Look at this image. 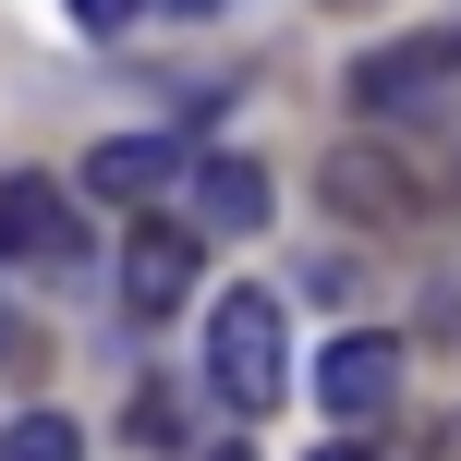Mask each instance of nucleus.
<instances>
[{
    "label": "nucleus",
    "instance_id": "4468645a",
    "mask_svg": "<svg viewBox=\"0 0 461 461\" xmlns=\"http://www.w3.org/2000/svg\"><path fill=\"white\" fill-rule=\"evenodd\" d=\"M207 461H255V449H230V438H219V449H207Z\"/></svg>",
    "mask_w": 461,
    "mask_h": 461
},
{
    "label": "nucleus",
    "instance_id": "20e7f679",
    "mask_svg": "<svg viewBox=\"0 0 461 461\" xmlns=\"http://www.w3.org/2000/svg\"><path fill=\"white\" fill-rule=\"evenodd\" d=\"M0 255L37 267V279H73V267H86V219H73V194L49 183V170H13V183H0Z\"/></svg>",
    "mask_w": 461,
    "mask_h": 461
},
{
    "label": "nucleus",
    "instance_id": "ddd939ff",
    "mask_svg": "<svg viewBox=\"0 0 461 461\" xmlns=\"http://www.w3.org/2000/svg\"><path fill=\"white\" fill-rule=\"evenodd\" d=\"M0 352H13V292H0Z\"/></svg>",
    "mask_w": 461,
    "mask_h": 461
},
{
    "label": "nucleus",
    "instance_id": "2eb2a0df",
    "mask_svg": "<svg viewBox=\"0 0 461 461\" xmlns=\"http://www.w3.org/2000/svg\"><path fill=\"white\" fill-rule=\"evenodd\" d=\"M170 13H207V0H170Z\"/></svg>",
    "mask_w": 461,
    "mask_h": 461
},
{
    "label": "nucleus",
    "instance_id": "dca6fc26",
    "mask_svg": "<svg viewBox=\"0 0 461 461\" xmlns=\"http://www.w3.org/2000/svg\"><path fill=\"white\" fill-rule=\"evenodd\" d=\"M449 37H461V24H449Z\"/></svg>",
    "mask_w": 461,
    "mask_h": 461
},
{
    "label": "nucleus",
    "instance_id": "f257e3e1",
    "mask_svg": "<svg viewBox=\"0 0 461 461\" xmlns=\"http://www.w3.org/2000/svg\"><path fill=\"white\" fill-rule=\"evenodd\" d=\"M207 389H219V413H243V425L279 413V389H292L279 292H219V303H207Z\"/></svg>",
    "mask_w": 461,
    "mask_h": 461
},
{
    "label": "nucleus",
    "instance_id": "9b49d317",
    "mask_svg": "<svg viewBox=\"0 0 461 461\" xmlns=\"http://www.w3.org/2000/svg\"><path fill=\"white\" fill-rule=\"evenodd\" d=\"M146 0H73V24H86V37H110V24H134Z\"/></svg>",
    "mask_w": 461,
    "mask_h": 461
},
{
    "label": "nucleus",
    "instance_id": "423d86ee",
    "mask_svg": "<svg viewBox=\"0 0 461 461\" xmlns=\"http://www.w3.org/2000/svg\"><path fill=\"white\" fill-rule=\"evenodd\" d=\"M316 401H328L340 425L401 413V340H389V328H340V340L316 352Z\"/></svg>",
    "mask_w": 461,
    "mask_h": 461
},
{
    "label": "nucleus",
    "instance_id": "f8f14e48",
    "mask_svg": "<svg viewBox=\"0 0 461 461\" xmlns=\"http://www.w3.org/2000/svg\"><path fill=\"white\" fill-rule=\"evenodd\" d=\"M303 461H365V449H352V438H340V449H303Z\"/></svg>",
    "mask_w": 461,
    "mask_h": 461
},
{
    "label": "nucleus",
    "instance_id": "f03ea898",
    "mask_svg": "<svg viewBox=\"0 0 461 461\" xmlns=\"http://www.w3.org/2000/svg\"><path fill=\"white\" fill-rule=\"evenodd\" d=\"M316 194H328L352 230H413V219H425V183L401 170V146H389V134L328 146V158H316Z\"/></svg>",
    "mask_w": 461,
    "mask_h": 461
},
{
    "label": "nucleus",
    "instance_id": "0eeeda50",
    "mask_svg": "<svg viewBox=\"0 0 461 461\" xmlns=\"http://www.w3.org/2000/svg\"><path fill=\"white\" fill-rule=\"evenodd\" d=\"M183 146H170V134H110V146H86V194H97V207H146V194H170V183H183Z\"/></svg>",
    "mask_w": 461,
    "mask_h": 461
},
{
    "label": "nucleus",
    "instance_id": "1a4fd4ad",
    "mask_svg": "<svg viewBox=\"0 0 461 461\" xmlns=\"http://www.w3.org/2000/svg\"><path fill=\"white\" fill-rule=\"evenodd\" d=\"M0 461H86V425L37 401V413H13V425H0Z\"/></svg>",
    "mask_w": 461,
    "mask_h": 461
},
{
    "label": "nucleus",
    "instance_id": "7ed1b4c3",
    "mask_svg": "<svg viewBox=\"0 0 461 461\" xmlns=\"http://www.w3.org/2000/svg\"><path fill=\"white\" fill-rule=\"evenodd\" d=\"M449 86H461V37H449V24H438V37H401V49H365V61H352V110H365V122H425Z\"/></svg>",
    "mask_w": 461,
    "mask_h": 461
},
{
    "label": "nucleus",
    "instance_id": "6e6552de",
    "mask_svg": "<svg viewBox=\"0 0 461 461\" xmlns=\"http://www.w3.org/2000/svg\"><path fill=\"white\" fill-rule=\"evenodd\" d=\"M183 219L207 230V243L267 230V170H255V158H194V170H183Z\"/></svg>",
    "mask_w": 461,
    "mask_h": 461
},
{
    "label": "nucleus",
    "instance_id": "39448f33",
    "mask_svg": "<svg viewBox=\"0 0 461 461\" xmlns=\"http://www.w3.org/2000/svg\"><path fill=\"white\" fill-rule=\"evenodd\" d=\"M194 279H207V230H194V219H146L134 243H122V303H134L146 328H158V316H183V303H194Z\"/></svg>",
    "mask_w": 461,
    "mask_h": 461
},
{
    "label": "nucleus",
    "instance_id": "9d476101",
    "mask_svg": "<svg viewBox=\"0 0 461 461\" xmlns=\"http://www.w3.org/2000/svg\"><path fill=\"white\" fill-rule=\"evenodd\" d=\"M134 449H183V389H134Z\"/></svg>",
    "mask_w": 461,
    "mask_h": 461
}]
</instances>
